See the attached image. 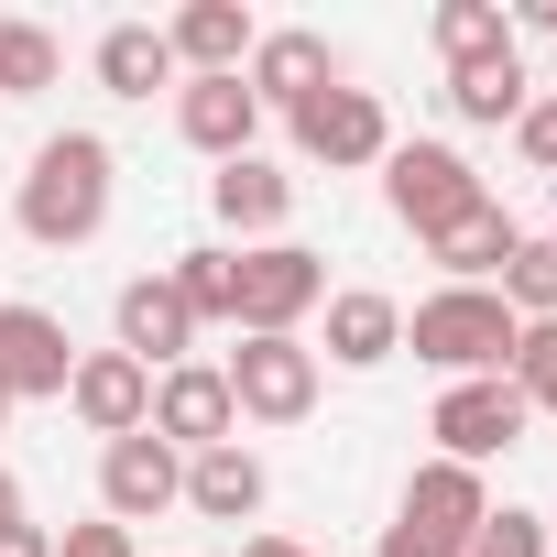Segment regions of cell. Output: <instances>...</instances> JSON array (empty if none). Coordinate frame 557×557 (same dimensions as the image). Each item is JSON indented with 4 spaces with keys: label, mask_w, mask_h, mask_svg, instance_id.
<instances>
[{
    "label": "cell",
    "mask_w": 557,
    "mask_h": 557,
    "mask_svg": "<svg viewBox=\"0 0 557 557\" xmlns=\"http://www.w3.org/2000/svg\"><path fill=\"white\" fill-rule=\"evenodd\" d=\"M285 132H296V153L307 164H329V175H350V164H383L394 153V121H383V99L372 88H318L307 110H285Z\"/></svg>",
    "instance_id": "6"
},
{
    "label": "cell",
    "mask_w": 557,
    "mask_h": 557,
    "mask_svg": "<svg viewBox=\"0 0 557 557\" xmlns=\"http://www.w3.org/2000/svg\"><path fill=\"white\" fill-rule=\"evenodd\" d=\"M524 394L492 372V383H448L437 394V416H426V437H437V459H459V470H481V459H503V448H524Z\"/></svg>",
    "instance_id": "7"
},
{
    "label": "cell",
    "mask_w": 557,
    "mask_h": 557,
    "mask_svg": "<svg viewBox=\"0 0 557 557\" xmlns=\"http://www.w3.org/2000/svg\"><path fill=\"white\" fill-rule=\"evenodd\" d=\"M513 394H524V416H557V318H535L524 339H513V372H503Z\"/></svg>",
    "instance_id": "27"
},
{
    "label": "cell",
    "mask_w": 557,
    "mask_h": 557,
    "mask_svg": "<svg viewBox=\"0 0 557 557\" xmlns=\"http://www.w3.org/2000/svg\"><path fill=\"white\" fill-rule=\"evenodd\" d=\"M372 557H437V546H426V535H405V524H383V546H372Z\"/></svg>",
    "instance_id": "32"
},
{
    "label": "cell",
    "mask_w": 557,
    "mask_h": 557,
    "mask_svg": "<svg viewBox=\"0 0 557 557\" xmlns=\"http://www.w3.org/2000/svg\"><path fill=\"white\" fill-rule=\"evenodd\" d=\"M513 143H524V164H535V175H557V88H546V99H524Z\"/></svg>",
    "instance_id": "29"
},
{
    "label": "cell",
    "mask_w": 557,
    "mask_h": 557,
    "mask_svg": "<svg viewBox=\"0 0 557 557\" xmlns=\"http://www.w3.org/2000/svg\"><path fill=\"white\" fill-rule=\"evenodd\" d=\"M55 557H132V524H110V513H99V524H66Z\"/></svg>",
    "instance_id": "30"
},
{
    "label": "cell",
    "mask_w": 557,
    "mask_h": 557,
    "mask_svg": "<svg viewBox=\"0 0 557 557\" xmlns=\"http://www.w3.org/2000/svg\"><path fill=\"white\" fill-rule=\"evenodd\" d=\"M394 524H405V535H426L437 557H459V546L492 524V481H481V470H459V459H426V470L405 481Z\"/></svg>",
    "instance_id": "11"
},
{
    "label": "cell",
    "mask_w": 557,
    "mask_h": 557,
    "mask_svg": "<svg viewBox=\"0 0 557 557\" xmlns=\"http://www.w3.org/2000/svg\"><path fill=\"white\" fill-rule=\"evenodd\" d=\"M110 350H132L143 372H175V361H197V318H186V296L164 285V273H132L121 285V307H110Z\"/></svg>",
    "instance_id": "13"
},
{
    "label": "cell",
    "mask_w": 557,
    "mask_h": 557,
    "mask_svg": "<svg viewBox=\"0 0 557 557\" xmlns=\"http://www.w3.org/2000/svg\"><path fill=\"white\" fill-rule=\"evenodd\" d=\"M318 318H329V361H339V372H383V361L405 350V307H394L383 285H339Z\"/></svg>",
    "instance_id": "18"
},
{
    "label": "cell",
    "mask_w": 557,
    "mask_h": 557,
    "mask_svg": "<svg viewBox=\"0 0 557 557\" xmlns=\"http://www.w3.org/2000/svg\"><path fill=\"white\" fill-rule=\"evenodd\" d=\"M426 251H437V273H448V285H503V262L524 251V230H513V219L481 197V208H470V219H448Z\"/></svg>",
    "instance_id": "20"
},
{
    "label": "cell",
    "mask_w": 557,
    "mask_h": 557,
    "mask_svg": "<svg viewBox=\"0 0 557 557\" xmlns=\"http://www.w3.org/2000/svg\"><path fill=\"white\" fill-rule=\"evenodd\" d=\"M329 307V262L307 240H262L240 251V339H296Z\"/></svg>",
    "instance_id": "3"
},
{
    "label": "cell",
    "mask_w": 557,
    "mask_h": 557,
    "mask_svg": "<svg viewBox=\"0 0 557 557\" xmlns=\"http://www.w3.org/2000/svg\"><path fill=\"white\" fill-rule=\"evenodd\" d=\"M459 557H546V513H513V503H492V524H481Z\"/></svg>",
    "instance_id": "28"
},
{
    "label": "cell",
    "mask_w": 557,
    "mask_h": 557,
    "mask_svg": "<svg viewBox=\"0 0 557 557\" xmlns=\"http://www.w3.org/2000/svg\"><path fill=\"white\" fill-rule=\"evenodd\" d=\"M513 339H524V318H513L492 285H437V296L405 318V350L437 361L448 383H492V372H513Z\"/></svg>",
    "instance_id": "2"
},
{
    "label": "cell",
    "mask_w": 557,
    "mask_h": 557,
    "mask_svg": "<svg viewBox=\"0 0 557 557\" xmlns=\"http://www.w3.org/2000/svg\"><path fill=\"white\" fill-rule=\"evenodd\" d=\"M524 99H535L524 55H481V66H448V110H459V121H481V132L524 121Z\"/></svg>",
    "instance_id": "23"
},
{
    "label": "cell",
    "mask_w": 557,
    "mask_h": 557,
    "mask_svg": "<svg viewBox=\"0 0 557 557\" xmlns=\"http://www.w3.org/2000/svg\"><path fill=\"white\" fill-rule=\"evenodd\" d=\"M55 34L45 23H12V12H0V99H34V88H55Z\"/></svg>",
    "instance_id": "26"
},
{
    "label": "cell",
    "mask_w": 557,
    "mask_h": 557,
    "mask_svg": "<svg viewBox=\"0 0 557 557\" xmlns=\"http://www.w3.org/2000/svg\"><path fill=\"white\" fill-rule=\"evenodd\" d=\"M164 285L186 296V318H197V329H240V251H230V240L175 251V262H164Z\"/></svg>",
    "instance_id": "22"
},
{
    "label": "cell",
    "mask_w": 557,
    "mask_h": 557,
    "mask_svg": "<svg viewBox=\"0 0 557 557\" xmlns=\"http://www.w3.org/2000/svg\"><path fill=\"white\" fill-rule=\"evenodd\" d=\"M0 557H55V535H45V524L23 513V524H0Z\"/></svg>",
    "instance_id": "31"
},
{
    "label": "cell",
    "mask_w": 557,
    "mask_h": 557,
    "mask_svg": "<svg viewBox=\"0 0 557 557\" xmlns=\"http://www.w3.org/2000/svg\"><path fill=\"white\" fill-rule=\"evenodd\" d=\"M110 186H121L110 143H99V132H55V143H34L12 219H23V240L77 251V240H99V230H110Z\"/></svg>",
    "instance_id": "1"
},
{
    "label": "cell",
    "mask_w": 557,
    "mask_h": 557,
    "mask_svg": "<svg viewBox=\"0 0 557 557\" xmlns=\"http://www.w3.org/2000/svg\"><path fill=\"white\" fill-rule=\"evenodd\" d=\"M153 437H164L175 459H197V448H230V437H240V405H230L219 361H175V372H153Z\"/></svg>",
    "instance_id": "9"
},
{
    "label": "cell",
    "mask_w": 557,
    "mask_h": 557,
    "mask_svg": "<svg viewBox=\"0 0 557 557\" xmlns=\"http://www.w3.org/2000/svg\"><path fill=\"white\" fill-rule=\"evenodd\" d=\"M492 296H503L524 329H535V318H557V230H524V251L503 262V285H492Z\"/></svg>",
    "instance_id": "25"
},
{
    "label": "cell",
    "mask_w": 557,
    "mask_h": 557,
    "mask_svg": "<svg viewBox=\"0 0 557 557\" xmlns=\"http://www.w3.org/2000/svg\"><path fill=\"white\" fill-rule=\"evenodd\" d=\"M240 88L262 99V110H307L318 88H339V55H329V34H262L251 45V66H240Z\"/></svg>",
    "instance_id": "14"
},
{
    "label": "cell",
    "mask_w": 557,
    "mask_h": 557,
    "mask_svg": "<svg viewBox=\"0 0 557 557\" xmlns=\"http://www.w3.org/2000/svg\"><path fill=\"white\" fill-rule=\"evenodd\" d=\"M0 524H23V481L12 470H0Z\"/></svg>",
    "instance_id": "34"
},
{
    "label": "cell",
    "mask_w": 557,
    "mask_h": 557,
    "mask_svg": "<svg viewBox=\"0 0 557 557\" xmlns=\"http://www.w3.org/2000/svg\"><path fill=\"white\" fill-rule=\"evenodd\" d=\"M175 132H186L208 164H240L251 132H262V99H251L240 77H186V88H175Z\"/></svg>",
    "instance_id": "17"
},
{
    "label": "cell",
    "mask_w": 557,
    "mask_h": 557,
    "mask_svg": "<svg viewBox=\"0 0 557 557\" xmlns=\"http://www.w3.org/2000/svg\"><path fill=\"white\" fill-rule=\"evenodd\" d=\"M66 416L110 448V437H143L153 426V372L132 361V350H77V372H66Z\"/></svg>",
    "instance_id": "8"
},
{
    "label": "cell",
    "mask_w": 557,
    "mask_h": 557,
    "mask_svg": "<svg viewBox=\"0 0 557 557\" xmlns=\"http://www.w3.org/2000/svg\"><path fill=\"white\" fill-rule=\"evenodd\" d=\"M546 557H557V513H546Z\"/></svg>",
    "instance_id": "35"
},
{
    "label": "cell",
    "mask_w": 557,
    "mask_h": 557,
    "mask_svg": "<svg viewBox=\"0 0 557 557\" xmlns=\"http://www.w3.org/2000/svg\"><path fill=\"white\" fill-rule=\"evenodd\" d=\"M383 197H394V219H405L416 240H437V230H448V219H470L492 186L470 175V153H459V143H394V153H383Z\"/></svg>",
    "instance_id": "4"
},
{
    "label": "cell",
    "mask_w": 557,
    "mask_h": 557,
    "mask_svg": "<svg viewBox=\"0 0 557 557\" xmlns=\"http://www.w3.org/2000/svg\"><path fill=\"white\" fill-rule=\"evenodd\" d=\"M164 45H175V77H240L262 23L240 12V0H186V12L164 23Z\"/></svg>",
    "instance_id": "16"
},
{
    "label": "cell",
    "mask_w": 557,
    "mask_h": 557,
    "mask_svg": "<svg viewBox=\"0 0 557 557\" xmlns=\"http://www.w3.org/2000/svg\"><path fill=\"white\" fill-rule=\"evenodd\" d=\"M66 372H77L66 318H45V307H12V296H0V394H12V405H66Z\"/></svg>",
    "instance_id": "12"
},
{
    "label": "cell",
    "mask_w": 557,
    "mask_h": 557,
    "mask_svg": "<svg viewBox=\"0 0 557 557\" xmlns=\"http://www.w3.org/2000/svg\"><path fill=\"white\" fill-rule=\"evenodd\" d=\"M437 55L448 66H481V55H513V12H503V0H437Z\"/></svg>",
    "instance_id": "24"
},
{
    "label": "cell",
    "mask_w": 557,
    "mask_h": 557,
    "mask_svg": "<svg viewBox=\"0 0 557 557\" xmlns=\"http://www.w3.org/2000/svg\"><path fill=\"white\" fill-rule=\"evenodd\" d=\"M219 383H230L240 426H307L318 416V350L307 339H240L219 361Z\"/></svg>",
    "instance_id": "5"
},
{
    "label": "cell",
    "mask_w": 557,
    "mask_h": 557,
    "mask_svg": "<svg viewBox=\"0 0 557 557\" xmlns=\"http://www.w3.org/2000/svg\"><path fill=\"white\" fill-rule=\"evenodd\" d=\"M0 426H12V394H0Z\"/></svg>",
    "instance_id": "36"
},
{
    "label": "cell",
    "mask_w": 557,
    "mask_h": 557,
    "mask_svg": "<svg viewBox=\"0 0 557 557\" xmlns=\"http://www.w3.org/2000/svg\"><path fill=\"white\" fill-rule=\"evenodd\" d=\"M262 492H273V470H262L240 437L186 459V513H208V524H251V513H262Z\"/></svg>",
    "instance_id": "19"
},
{
    "label": "cell",
    "mask_w": 557,
    "mask_h": 557,
    "mask_svg": "<svg viewBox=\"0 0 557 557\" xmlns=\"http://www.w3.org/2000/svg\"><path fill=\"white\" fill-rule=\"evenodd\" d=\"M546 77H557V55H546Z\"/></svg>",
    "instance_id": "37"
},
{
    "label": "cell",
    "mask_w": 557,
    "mask_h": 557,
    "mask_svg": "<svg viewBox=\"0 0 557 557\" xmlns=\"http://www.w3.org/2000/svg\"><path fill=\"white\" fill-rule=\"evenodd\" d=\"M175 503H186V459H175L153 426L99 448V513H110V524H153V513H175Z\"/></svg>",
    "instance_id": "10"
},
{
    "label": "cell",
    "mask_w": 557,
    "mask_h": 557,
    "mask_svg": "<svg viewBox=\"0 0 557 557\" xmlns=\"http://www.w3.org/2000/svg\"><path fill=\"white\" fill-rule=\"evenodd\" d=\"M88 66H99V88H110V99H153V88H186V77H175V45H164V23H110Z\"/></svg>",
    "instance_id": "21"
},
{
    "label": "cell",
    "mask_w": 557,
    "mask_h": 557,
    "mask_svg": "<svg viewBox=\"0 0 557 557\" xmlns=\"http://www.w3.org/2000/svg\"><path fill=\"white\" fill-rule=\"evenodd\" d=\"M240 557H318V546H296V535H251Z\"/></svg>",
    "instance_id": "33"
},
{
    "label": "cell",
    "mask_w": 557,
    "mask_h": 557,
    "mask_svg": "<svg viewBox=\"0 0 557 557\" xmlns=\"http://www.w3.org/2000/svg\"><path fill=\"white\" fill-rule=\"evenodd\" d=\"M208 208H219V230H240V240L262 251V240H285V219H296V175L262 164V153H240V164L208 175Z\"/></svg>",
    "instance_id": "15"
}]
</instances>
